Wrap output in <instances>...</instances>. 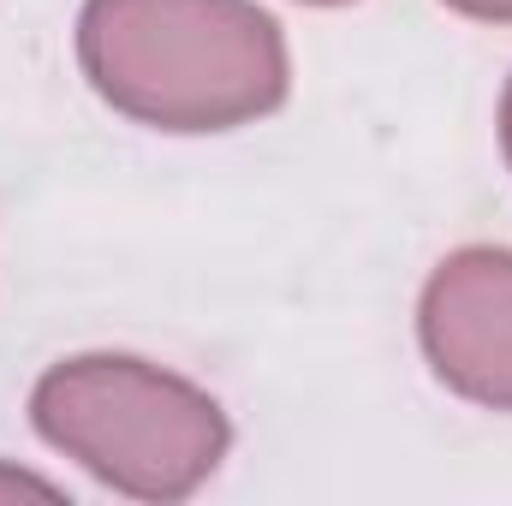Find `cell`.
Returning <instances> with one entry per match:
<instances>
[{"label": "cell", "instance_id": "5b68a950", "mask_svg": "<svg viewBox=\"0 0 512 506\" xmlns=\"http://www.w3.org/2000/svg\"><path fill=\"white\" fill-rule=\"evenodd\" d=\"M507 149H512V96H507Z\"/></svg>", "mask_w": 512, "mask_h": 506}, {"label": "cell", "instance_id": "7a4b0ae2", "mask_svg": "<svg viewBox=\"0 0 512 506\" xmlns=\"http://www.w3.org/2000/svg\"><path fill=\"white\" fill-rule=\"evenodd\" d=\"M36 423L137 495H185L221 459V411L131 358H84L42 381Z\"/></svg>", "mask_w": 512, "mask_h": 506}, {"label": "cell", "instance_id": "3957f363", "mask_svg": "<svg viewBox=\"0 0 512 506\" xmlns=\"http://www.w3.org/2000/svg\"><path fill=\"white\" fill-rule=\"evenodd\" d=\"M423 340H429L435 370L453 387L512 405V256H453L429 286Z\"/></svg>", "mask_w": 512, "mask_h": 506}, {"label": "cell", "instance_id": "277c9868", "mask_svg": "<svg viewBox=\"0 0 512 506\" xmlns=\"http://www.w3.org/2000/svg\"><path fill=\"white\" fill-rule=\"evenodd\" d=\"M465 12H483V18H512V0H453Z\"/></svg>", "mask_w": 512, "mask_h": 506}, {"label": "cell", "instance_id": "6da1fadb", "mask_svg": "<svg viewBox=\"0 0 512 506\" xmlns=\"http://www.w3.org/2000/svg\"><path fill=\"white\" fill-rule=\"evenodd\" d=\"M84 60L96 84L155 126H233L280 102L274 24L245 0H90Z\"/></svg>", "mask_w": 512, "mask_h": 506}]
</instances>
